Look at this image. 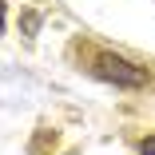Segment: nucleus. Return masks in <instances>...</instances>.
<instances>
[{"label":"nucleus","mask_w":155,"mask_h":155,"mask_svg":"<svg viewBox=\"0 0 155 155\" xmlns=\"http://www.w3.org/2000/svg\"><path fill=\"white\" fill-rule=\"evenodd\" d=\"M84 72L96 76V80H104V84H115V87H123V91H139V87L151 84V72H147L143 64H135V60L119 56V52H111V48H87Z\"/></svg>","instance_id":"1"},{"label":"nucleus","mask_w":155,"mask_h":155,"mask_svg":"<svg viewBox=\"0 0 155 155\" xmlns=\"http://www.w3.org/2000/svg\"><path fill=\"white\" fill-rule=\"evenodd\" d=\"M139 155H155V135H147V139H139Z\"/></svg>","instance_id":"2"},{"label":"nucleus","mask_w":155,"mask_h":155,"mask_svg":"<svg viewBox=\"0 0 155 155\" xmlns=\"http://www.w3.org/2000/svg\"><path fill=\"white\" fill-rule=\"evenodd\" d=\"M4 28H8V4L0 0V32H4Z\"/></svg>","instance_id":"3"}]
</instances>
